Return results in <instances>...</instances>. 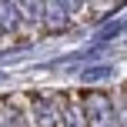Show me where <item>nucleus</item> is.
I'll return each instance as SVG.
<instances>
[{"instance_id": "obj_1", "label": "nucleus", "mask_w": 127, "mask_h": 127, "mask_svg": "<svg viewBox=\"0 0 127 127\" xmlns=\"http://www.w3.org/2000/svg\"><path fill=\"white\" fill-rule=\"evenodd\" d=\"M87 127H117V104L110 100L107 90H87L80 97Z\"/></svg>"}, {"instance_id": "obj_2", "label": "nucleus", "mask_w": 127, "mask_h": 127, "mask_svg": "<svg viewBox=\"0 0 127 127\" xmlns=\"http://www.w3.org/2000/svg\"><path fill=\"white\" fill-rule=\"evenodd\" d=\"M33 121L37 127H64L60 117V97H47V94H33Z\"/></svg>"}, {"instance_id": "obj_3", "label": "nucleus", "mask_w": 127, "mask_h": 127, "mask_svg": "<svg viewBox=\"0 0 127 127\" xmlns=\"http://www.w3.org/2000/svg\"><path fill=\"white\" fill-rule=\"evenodd\" d=\"M80 3H44V24L50 30H67Z\"/></svg>"}, {"instance_id": "obj_4", "label": "nucleus", "mask_w": 127, "mask_h": 127, "mask_svg": "<svg viewBox=\"0 0 127 127\" xmlns=\"http://www.w3.org/2000/svg\"><path fill=\"white\" fill-rule=\"evenodd\" d=\"M60 117H64V127H87L80 94H64L60 97Z\"/></svg>"}, {"instance_id": "obj_5", "label": "nucleus", "mask_w": 127, "mask_h": 127, "mask_svg": "<svg viewBox=\"0 0 127 127\" xmlns=\"http://www.w3.org/2000/svg\"><path fill=\"white\" fill-rule=\"evenodd\" d=\"M20 3H7L0 0V33H17L20 30Z\"/></svg>"}, {"instance_id": "obj_6", "label": "nucleus", "mask_w": 127, "mask_h": 127, "mask_svg": "<svg viewBox=\"0 0 127 127\" xmlns=\"http://www.w3.org/2000/svg\"><path fill=\"white\" fill-rule=\"evenodd\" d=\"M20 20L30 27L44 24V3H20Z\"/></svg>"}, {"instance_id": "obj_7", "label": "nucleus", "mask_w": 127, "mask_h": 127, "mask_svg": "<svg viewBox=\"0 0 127 127\" xmlns=\"http://www.w3.org/2000/svg\"><path fill=\"white\" fill-rule=\"evenodd\" d=\"M117 121L127 124V84L121 87V104H117Z\"/></svg>"}]
</instances>
